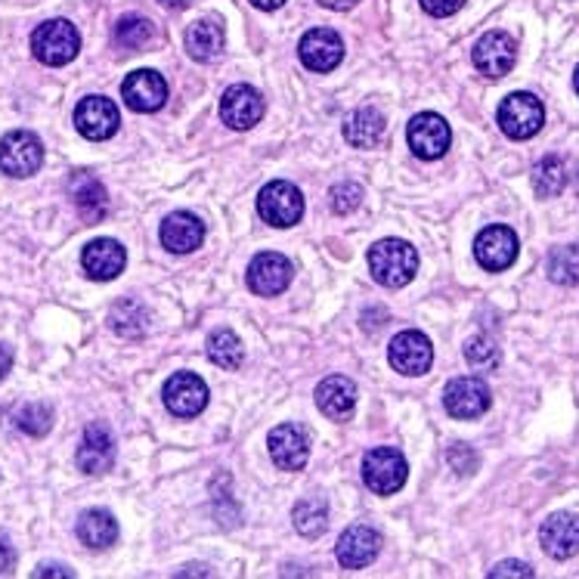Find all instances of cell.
<instances>
[{
  "mask_svg": "<svg viewBox=\"0 0 579 579\" xmlns=\"http://www.w3.org/2000/svg\"><path fill=\"white\" fill-rule=\"evenodd\" d=\"M490 577H533V567H530V564H520V560H502V564H496V567L490 570Z\"/></svg>",
  "mask_w": 579,
  "mask_h": 579,
  "instance_id": "f35d334b",
  "label": "cell"
},
{
  "mask_svg": "<svg viewBox=\"0 0 579 579\" xmlns=\"http://www.w3.org/2000/svg\"><path fill=\"white\" fill-rule=\"evenodd\" d=\"M81 263L87 270V276L97 282H112L119 280L124 273V263H127V255L121 248V242L115 239H94L84 255H81Z\"/></svg>",
  "mask_w": 579,
  "mask_h": 579,
  "instance_id": "ac0fdd59",
  "label": "cell"
},
{
  "mask_svg": "<svg viewBox=\"0 0 579 579\" xmlns=\"http://www.w3.org/2000/svg\"><path fill=\"white\" fill-rule=\"evenodd\" d=\"M270 456L282 471H300L310 459V440L298 424H280L270 434Z\"/></svg>",
  "mask_w": 579,
  "mask_h": 579,
  "instance_id": "d6986e66",
  "label": "cell"
},
{
  "mask_svg": "<svg viewBox=\"0 0 579 579\" xmlns=\"http://www.w3.org/2000/svg\"><path fill=\"white\" fill-rule=\"evenodd\" d=\"M205 239V223L189 211H174L161 223V245L174 255H189L196 251Z\"/></svg>",
  "mask_w": 579,
  "mask_h": 579,
  "instance_id": "7402d4cb",
  "label": "cell"
},
{
  "mask_svg": "<svg viewBox=\"0 0 579 579\" xmlns=\"http://www.w3.org/2000/svg\"><path fill=\"white\" fill-rule=\"evenodd\" d=\"M406 137H409L412 152L424 161H434L440 159V156H446L449 140H453L449 124H446V119H440L438 112H421V115H416V119L409 121Z\"/></svg>",
  "mask_w": 579,
  "mask_h": 579,
  "instance_id": "ba28073f",
  "label": "cell"
},
{
  "mask_svg": "<svg viewBox=\"0 0 579 579\" xmlns=\"http://www.w3.org/2000/svg\"><path fill=\"white\" fill-rule=\"evenodd\" d=\"M119 106L106 97H84L75 109V127L87 140H109L119 134Z\"/></svg>",
  "mask_w": 579,
  "mask_h": 579,
  "instance_id": "8fae6325",
  "label": "cell"
},
{
  "mask_svg": "<svg viewBox=\"0 0 579 579\" xmlns=\"http://www.w3.org/2000/svg\"><path fill=\"white\" fill-rule=\"evenodd\" d=\"M549 276L560 285H574L577 282V248H558L549 260Z\"/></svg>",
  "mask_w": 579,
  "mask_h": 579,
  "instance_id": "d590c367",
  "label": "cell"
},
{
  "mask_svg": "<svg viewBox=\"0 0 579 579\" xmlns=\"http://www.w3.org/2000/svg\"><path fill=\"white\" fill-rule=\"evenodd\" d=\"M542 549L552 555V558L567 560L577 555L579 542V523L577 515H552V518L542 523L540 530Z\"/></svg>",
  "mask_w": 579,
  "mask_h": 579,
  "instance_id": "cb8c5ba5",
  "label": "cell"
},
{
  "mask_svg": "<svg viewBox=\"0 0 579 579\" xmlns=\"http://www.w3.org/2000/svg\"><path fill=\"white\" fill-rule=\"evenodd\" d=\"M13 560H16V555H13V545H10L7 537H0V577H7V574L13 570Z\"/></svg>",
  "mask_w": 579,
  "mask_h": 579,
  "instance_id": "60d3db41",
  "label": "cell"
},
{
  "mask_svg": "<svg viewBox=\"0 0 579 579\" xmlns=\"http://www.w3.org/2000/svg\"><path fill=\"white\" fill-rule=\"evenodd\" d=\"M186 50H189L193 60L199 62L218 60L220 53H223V28L211 20H201L196 22V25H189V32H186Z\"/></svg>",
  "mask_w": 579,
  "mask_h": 579,
  "instance_id": "83f0119b",
  "label": "cell"
},
{
  "mask_svg": "<svg viewBox=\"0 0 579 579\" xmlns=\"http://www.w3.org/2000/svg\"><path fill=\"white\" fill-rule=\"evenodd\" d=\"M564 186H567V168H564V161L560 159L549 156V159H542L540 164L533 168V189L540 193L542 199L558 196Z\"/></svg>",
  "mask_w": 579,
  "mask_h": 579,
  "instance_id": "1f68e13d",
  "label": "cell"
},
{
  "mask_svg": "<svg viewBox=\"0 0 579 579\" xmlns=\"http://www.w3.org/2000/svg\"><path fill=\"white\" fill-rule=\"evenodd\" d=\"M220 119L233 131H248L263 119V97L248 84H236L220 100Z\"/></svg>",
  "mask_w": 579,
  "mask_h": 579,
  "instance_id": "9a60e30c",
  "label": "cell"
},
{
  "mask_svg": "<svg viewBox=\"0 0 579 579\" xmlns=\"http://www.w3.org/2000/svg\"><path fill=\"white\" fill-rule=\"evenodd\" d=\"M115 40L124 50H143L152 40V22L143 16H127L115 25Z\"/></svg>",
  "mask_w": 579,
  "mask_h": 579,
  "instance_id": "836d02e7",
  "label": "cell"
},
{
  "mask_svg": "<svg viewBox=\"0 0 579 579\" xmlns=\"http://www.w3.org/2000/svg\"><path fill=\"white\" fill-rule=\"evenodd\" d=\"M109 322L121 338H143L149 329V310L140 300H119L109 313Z\"/></svg>",
  "mask_w": 579,
  "mask_h": 579,
  "instance_id": "f1b7e54d",
  "label": "cell"
},
{
  "mask_svg": "<svg viewBox=\"0 0 579 579\" xmlns=\"http://www.w3.org/2000/svg\"><path fill=\"white\" fill-rule=\"evenodd\" d=\"M443 403H446V412L453 419H480L490 409L493 394H490L486 381L453 379L443 391Z\"/></svg>",
  "mask_w": 579,
  "mask_h": 579,
  "instance_id": "30bf717a",
  "label": "cell"
},
{
  "mask_svg": "<svg viewBox=\"0 0 579 579\" xmlns=\"http://www.w3.org/2000/svg\"><path fill=\"white\" fill-rule=\"evenodd\" d=\"M10 366H13V354H10V347H3V344H0V381L7 379Z\"/></svg>",
  "mask_w": 579,
  "mask_h": 579,
  "instance_id": "b9f144b4",
  "label": "cell"
},
{
  "mask_svg": "<svg viewBox=\"0 0 579 579\" xmlns=\"http://www.w3.org/2000/svg\"><path fill=\"white\" fill-rule=\"evenodd\" d=\"M344 137H347V143L354 149L379 146L381 137H384V115H381L379 109H372V106H362L344 124Z\"/></svg>",
  "mask_w": 579,
  "mask_h": 579,
  "instance_id": "484cf974",
  "label": "cell"
},
{
  "mask_svg": "<svg viewBox=\"0 0 579 579\" xmlns=\"http://www.w3.org/2000/svg\"><path fill=\"white\" fill-rule=\"evenodd\" d=\"M35 577H72V574H69V570H62V567H47V564H44Z\"/></svg>",
  "mask_w": 579,
  "mask_h": 579,
  "instance_id": "7bdbcfd3",
  "label": "cell"
},
{
  "mask_svg": "<svg viewBox=\"0 0 579 579\" xmlns=\"http://www.w3.org/2000/svg\"><path fill=\"white\" fill-rule=\"evenodd\" d=\"M446 459H449V465H453L459 475H471V471H475V465H478L475 453H471L465 443H456V446L449 449V456H446Z\"/></svg>",
  "mask_w": 579,
  "mask_h": 579,
  "instance_id": "74e56055",
  "label": "cell"
},
{
  "mask_svg": "<svg viewBox=\"0 0 579 579\" xmlns=\"http://www.w3.org/2000/svg\"><path fill=\"white\" fill-rule=\"evenodd\" d=\"M465 360L471 362L475 369H493L500 362V347L496 341L486 338V335H478L465 344Z\"/></svg>",
  "mask_w": 579,
  "mask_h": 579,
  "instance_id": "e575fe53",
  "label": "cell"
},
{
  "mask_svg": "<svg viewBox=\"0 0 579 579\" xmlns=\"http://www.w3.org/2000/svg\"><path fill=\"white\" fill-rule=\"evenodd\" d=\"M292 273L295 270H292L288 258H282L276 251H263L248 263V285L260 298H273V295H282L288 288Z\"/></svg>",
  "mask_w": 579,
  "mask_h": 579,
  "instance_id": "4fadbf2b",
  "label": "cell"
},
{
  "mask_svg": "<svg viewBox=\"0 0 579 579\" xmlns=\"http://www.w3.org/2000/svg\"><path fill=\"white\" fill-rule=\"evenodd\" d=\"M329 199H332V211H335V214H354L362 201V186L350 181L335 183L332 193H329Z\"/></svg>",
  "mask_w": 579,
  "mask_h": 579,
  "instance_id": "8d00e7d4",
  "label": "cell"
},
{
  "mask_svg": "<svg viewBox=\"0 0 579 579\" xmlns=\"http://www.w3.org/2000/svg\"><path fill=\"white\" fill-rule=\"evenodd\" d=\"M258 211L260 218L280 230L295 226L304 214V196L298 193V186H292L288 181H273L260 189Z\"/></svg>",
  "mask_w": 579,
  "mask_h": 579,
  "instance_id": "5b68a950",
  "label": "cell"
},
{
  "mask_svg": "<svg viewBox=\"0 0 579 579\" xmlns=\"http://www.w3.org/2000/svg\"><path fill=\"white\" fill-rule=\"evenodd\" d=\"M115 465V440L109 428L90 424L78 446V468L84 475H106Z\"/></svg>",
  "mask_w": 579,
  "mask_h": 579,
  "instance_id": "ffe728a7",
  "label": "cell"
},
{
  "mask_svg": "<svg viewBox=\"0 0 579 579\" xmlns=\"http://www.w3.org/2000/svg\"><path fill=\"white\" fill-rule=\"evenodd\" d=\"M369 270L384 288H403L419 273V251L409 242L381 239L369 251Z\"/></svg>",
  "mask_w": 579,
  "mask_h": 579,
  "instance_id": "6da1fadb",
  "label": "cell"
},
{
  "mask_svg": "<svg viewBox=\"0 0 579 579\" xmlns=\"http://www.w3.org/2000/svg\"><path fill=\"white\" fill-rule=\"evenodd\" d=\"M78 540L87 549H109V545H115V540H119V520L112 518L109 512L90 508L78 520Z\"/></svg>",
  "mask_w": 579,
  "mask_h": 579,
  "instance_id": "4316f807",
  "label": "cell"
},
{
  "mask_svg": "<svg viewBox=\"0 0 579 579\" xmlns=\"http://www.w3.org/2000/svg\"><path fill=\"white\" fill-rule=\"evenodd\" d=\"M298 53L310 72H332L344 60V40L332 28H313L300 38Z\"/></svg>",
  "mask_w": 579,
  "mask_h": 579,
  "instance_id": "2e32d148",
  "label": "cell"
},
{
  "mask_svg": "<svg viewBox=\"0 0 579 579\" xmlns=\"http://www.w3.org/2000/svg\"><path fill=\"white\" fill-rule=\"evenodd\" d=\"M69 199L78 208L84 220H102L106 218V211H109L106 186H102L94 174H87V171L72 174V181H69Z\"/></svg>",
  "mask_w": 579,
  "mask_h": 579,
  "instance_id": "603a6c76",
  "label": "cell"
},
{
  "mask_svg": "<svg viewBox=\"0 0 579 579\" xmlns=\"http://www.w3.org/2000/svg\"><path fill=\"white\" fill-rule=\"evenodd\" d=\"M545 124V109L533 94H512L500 106V127L512 140H530Z\"/></svg>",
  "mask_w": 579,
  "mask_h": 579,
  "instance_id": "277c9868",
  "label": "cell"
},
{
  "mask_svg": "<svg viewBox=\"0 0 579 579\" xmlns=\"http://www.w3.org/2000/svg\"><path fill=\"white\" fill-rule=\"evenodd\" d=\"M44 164V146L32 131H13L0 140V171L10 177H32Z\"/></svg>",
  "mask_w": 579,
  "mask_h": 579,
  "instance_id": "8992f818",
  "label": "cell"
},
{
  "mask_svg": "<svg viewBox=\"0 0 579 579\" xmlns=\"http://www.w3.org/2000/svg\"><path fill=\"white\" fill-rule=\"evenodd\" d=\"M515 62H518V44L505 32H486L475 44V69L483 78H505L515 69Z\"/></svg>",
  "mask_w": 579,
  "mask_h": 579,
  "instance_id": "52a82bcc",
  "label": "cell"
},
{
  "mask_svg": "<svg viewBox=\"0 0 579 579\" xmlns=\"http://www.w3.org/2000/svg\"><path fill=\"white\" fill-rule=\"evenodd\" d=\"M208 357H211V362L220 366V369H239L242 360H245V347H242V341L236 338V332L218 329V332H211V338H208Z\"/></svg>",
  "mask_w": 579,
  "mask_h": 579,
  "instance_id": "4dcf8cb0",
  "label": "cell"
},
{
  "mask_svg": "<svg viewBox=\"0 0 579 579\" xmlns=\"http://www.w3.org/2000/svg\"><path fill=\"white\" fill-rule=\"evenodd\" d=\"M13 424H16V431L28 434V438H44L53 424V416L44 403H25L13 412Z\"/></svg>",
  "mask_w": 579,
  "mask_h": 579,
  "instance_id": "d6a6232c",
  "label": "cell"
},
{
  "mask_svg": "<svg viewBox=\"0 0 579 579\" xmlns=\"http://www.w3.org/2000/svg\"><path fill=\"white\" fill-rule=\"evenodd\" d=\"M161 7H168V10H183V7H186V3H189V0H159Z\"/></svg>",
  "mask_w": 579,
  "mask_h": 579,
  "instance_id": "bcb514c9",
  "label": "cell"
},
{
  "mask_svg": "<svg viewBox=\"0 0 579 579\" xmlns=\"http://www.w3.org/2000/svg\"><path fill=\"white\" fill-rule=\"evenodd\" d=\"M387 360L403 375H424L434 362V347L421 332L409 329V332H399L397 338L391 341Z\"/></svg>",
  "mask_w": 579,
  "mask_h": 579,
  "instance_id": "5bb4252c",
  "label": "cell"
},
{
  "mask_svg": "<svg viewBox=\"0 0 579 579\" xmlns=\"http://www.w3.org/2000/svg\"><path fill=\"white\" fill-rule=\"evenodd\" d=\"M322 7H329V10H350L357 0H320Z\"/></svg>",
  "mask_w": 579,
  "mask_h": 579,
  "instance_id": "ee69618b",
  "label": "cell"
},
{
  "mask_svg": "<svg viewBox=\"0 0 579 579\" xmlns=\"http://www.w3.org/2000/svg\"><path fill=\"white\" fill-rule=\"evenodd\" d=\"M164 406L177 419H193L208 406V384L193 372H174L164 381Z\"/></svg>",
  "mask_w": 579,
  "mask_h": 579,
  "instance_id": "9c48e42d",
  "label": "cell"
},
{
  "mask_svg": "<svg viewBox=\"0 0 579 579\" xmlns=\"http://www.w3.org/2000/svg\"><path fill=\"white\" fill-rule=\"evenodd\" d=\"M406 475H409V468H406L403 453L391 449V446L369 449V453L362 456V480H366V486H369L372 493H379V496L397 493L399 486L406 483Z\"/></svg>",
  "mask_w": 579,
  "mask_h": 579,
  "instance_id": "3957f363",
  "label": "cell"
},
{
  "mask_svg": "<svg viewBox=\"0 0 579 579\" xmlns=\"http://www.w3.org/2000/svg\"><path fill=\"white\" fill-rule=\"evenodd\" d=\"M121 94H124V102L134 112H159L164 100H168V84H164L159 72L140 69V72H134V75L124 78Z\"/></svg>",
  "mask_w": 579,
  "mask_h": 579,
  "instance_id": "e0dca14e",
  "label": "cell"
},
{
  "mask_svg": "<svg viewBox=\"0 0 579 579\" xmlns=\"http://www.w3.org/2000/svg\"><path fill=\"white\" fill-rule=\"evenodd\" d=\"M317 406L332 421H344L357 406V384L344 375H332L317 387Z\"/></svg>",
  "mask_w": 579,
  "mask_h": 579,
  "instance_id": "d4e9b609",
  "label": "cell"
},
{
  "mask_svg": "<svg viewBox=\"0 0 579 579\" xmlns=\"http://www.w3.org/2000/svg\"><path fill=\"white\" fill-rule=\"evenodd\" d=\"M518 236L508 230V226H486L475 239V258L483 270H508L515 260H518Z\"/></svg>",
  "mask_w": 579,
  "mask_h": 579,
  "instance_id": "7c38bea8",
  "label": "cell"
},
{
  "mask_svg": "<svg viewBox=\"0 0 579 579\" xmlns=\"http://www.w3.org/2000/svg\"><path fill=\"white\" fill-rule=\"evenodd\" d=\"M32 50L44 65H65L78 57L81 35L69 20H50L32 35Z\"/></svg>",
  "mask_w": 579,
  "mask_h": 579,
  "instance_id": "7a4b0ae2",
  "label": "cell"
},
{
  "mask_svg": "<svg viewBox=\"0 0 579 579\" xmlns=\"http://www.w3.org/2000/svg\"><path fill=\"white\" fill-rule=\"evenodd\" d=\"M421 7L431 13V16H453L465 7V0H421Z\"/></svg>",
  "mask_w": 579,
  "mask_h": 579,
  "instance_id": "ab89813d",
  "label": "cell"
},
{
  "mask_svg": "<svg viewBox=\"0 0 579 579\" xmlns=\"http://www.w3.org/2000/svg\"><path fill=\"white\" fill-rule=\"evenodd\" d=\"M381 537L372 527H350L338 540V560L344 570H362L379 558Z\"/></svg>",
  "mask_w": 579,
  "mask_h": 579,
  "instance_id": "44dd1931",
  "label": "cell"
},
{
  "mask_svg": "<svg viewBox=\"0 0 579 579\" xmlns=\"http://www.w3.org/2000/svg\"><path fill=\"white\" fill-rule=\"evenodd\" d=\"M251 3H255L258 10H280L285 0H251Z\"/></svg>",
  "mask_w": 579,
  "mask_h": 579,
  "instance_id": "f6af8a7d",
  "label": "cell"
},
{
  "mask_svg": "<svg viewBox=\"0 0 579 579\" xmlns=\"http://www.w3.org/2000/svg\"><path fill=\"white\" fill-rule=\"evenodd\" d=\"M292 518H295V530H298L300 537H320L325 533V527H329V505L320 496H310V500H300L295 505V512H292Z\"/></svg>",
  "mask_w": 579,
  "mask_h": 579,
  "instance_id": "f546056e",
  "label": "cell"
}]
</instances>
